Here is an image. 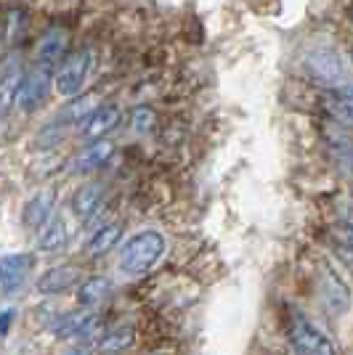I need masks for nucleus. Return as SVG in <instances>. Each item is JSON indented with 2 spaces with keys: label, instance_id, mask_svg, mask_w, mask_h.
I'll use <instances>...</instances> for the list:
<instances>
[{
  "label": "nucleus",
  "instance_id": "1",
  "mask_svg": "<svg viewBox=\"0 0 353 355\" xmlns=\"http://www.w3.org/2000/svg\"><path fill=\"white\" fill-rule=\"evenodd\" d=\"M162 254H165V239L160 231H141L122 244L117 268L125 276L138 279L160 263Z\"/></svg>",
  "mask_w": 353,
  "mask_h": 355
},
{
  "label": "nucleus",
  "instance_id": "2",
  "mask_svg": "<svg viewBox=\"0 0 353 355\" xmlns=\"http://www.w3.org/2000/svg\"><path fill=\"white\" fill-rule=\"evenodd\" d=\"M90 67H93V53L88 48L74 51L72 56H67L61 61L59 69L54 72V90L64 98L80 96V90L85 88V83H88Z\"/></svg>",
  "mask_w": 353,
  "mask_h": 355
},
{
  "label": "nucleus",
  "instance_id": "3",
  "mask_svg": "<svg viewBox=\"0 0 353 355\" xmlns=\"http://www.w3.org/2000/svg\"><path fill=\"white\" fill-rule=\"evenodd\" d=\"M290 340L297 355H338L332 340L300 313H295L290 321Z\"/></svg>",
  "mask_w": 353,
  "mask_h": 355
},
{
  "label": "nucleus",
  "instance_id": "4",
  "mask_svg": "<svg viewBox=\"0 0 353 355\" xmlns=\"http://www.w3.org/2000/svg\"><path fill=\"white\" fill-rule=\"evenodd\" d=\"M51 88H54V69L35 61V67H32L30 72H24V77H22L19 96H16V106H19L22 112H35V109H40V106L48 101Z\"/></svg>",
  "mask_w": 353,
  "mask_h": 355
},
{
  "label": "nucleus",
  "instance_id": "5",
  "mask_svg": "<svg viewBox=\"0 0 353 355\" xmlns=\"http://www.w3.org/2000/svg\"><path fill=\"white\" fill-rule=\"evenodd\" d=\"M35 268V254L19 252V254H3L0 257V292L3 295H16Z\"/></svg>",
  "mask_w": 353,
  "mask_h": 355
},
{
  "label": "nucleus",
  "instance_id": "6",
  "mask_svg": "<svg viewBox=\"0 0 353 355\" xmlns=\"http://www.w3.org/2000/svg\"><path fill=\"white\" fill-rule=\"evenodd\" d=\"M83 282V270L77 266H56V268H48L43 276L38 279V292L40 295H64L69 292L74 284Z\"/></svg>",
  "mask_w": 353,
  "mask_h": 355
},
{
  "label": "nucleus",
  "instance_id": "7",
  "mask_svg": "<svg viewBox=\"0 0 353 355\" xmlns=\"http://www.w3.org/2000/svg\"><path fill=\"white\" fill-rule=\"evenodd\" d=\"M67 53H69V32L59 30V27L45 32L43 37H40V43H38V51H35L38 64L51 67V69L67 59Z\"/></svg>",
  "mask_w": 353,
  "mask_h": 355
},
{
  "label": "nucleus",
  "instance_id": "8",
  "mask_svg": "<svg viewBox=\"0 0 353 355\" xmlns=\"http://www.w3.org/2000/svg\"><path fill=\"white\" fill-rule=\"evenodd\" d=\"M96 326V315L90 311H72L64 313L56 324L51 326V334L56 340H80V337H88Z\"/></svg>",
  "mask_w": 353,
  "mask_h": 355
},
{
  "label": "nucleus",
  "instance_id": "9",
  "mask_svg": "<svg viewBox=\"0 0 353 355\" xmlns=\"http://www.w3.org/2000/svg\"><path fill=\"white\" fill-rule=\"evenodd\" d=\"M22 77H24V69H22L19 59H8L6 67L0 69V119H6L16 109Z\"/></svg>",
  "mask_w": 353,
  "mask_h": 355
},
{
  "label": "nucleus",
  "instance_id": "10",
  "mask_svg": "<svg viewBox=\"0 0 353 355\" xmlns=\"http://www.w3.org/2000/svg\"><path fill=\"white\" fill-rule=\"evenodd\" d=\"M54 205H56V193L54 191L35 193L30 202L24 205V209H22V223H24V228H30V231L38 234L45 223H48V218L56 212Z\"/></svg>",
  "mask_w": 353,
  "mask_h": 355
},
{
  "label": "nucleus",
  "instance_id": "11",
  "mask_svg": "<svg viewBox=\"0 0 353 355\" xmlns=\"http://www.w3.org/2000/svg\"><path fill=\"white\" fill-rule=\"evenodd\" d=\"M67 239H69V234H67V220L61 218L59 212H54L48 218V223L38 231V250L43 252V254H56V252H61L67 247Z\"/></svg>",
  "mask_w": 353,
  "mask_h": 355
},
{
  "label": "nucleus",
  "instance_id": "12",
  "mask_svg": "<svg viewBox=\"0 0 353 355\" xmlns=\"http://www.w3.org/2000/svg\"><path fill=\"white\" fill-rule=\"evenodd\" d=\"M120 122V109L117 106H99L85 122H83V138L88 141H99L109 130H115Z\"/></svg>",
  "mask_w": 353,
  "mask_h": 355
},
{
  "label": "nucleus",
  "instance_id": "13",
  "mask_svg": "<svg viewBox=\"0 0 353 355\" xmlns=\"http://www.w3.org/2000/svg\"><path fill=\"white\" fill-rule=\"evenodd\" d=\"M104 205V189L101 186H80L72 193V212L80 223H88Z\"/></svg>",
  "mask_w": 353,
  "mask_h": 355
},
{
  "label": "nucleus",
  "instance_id": "14",
  "mask_svg": "<svg viewBox=\"0 0 353 355\" xmlns=\"http://www.w3.org/2000/svg\"><path fill=\"white\" fill-rule=\"evenodd\" d=\"M120 239H122V223H106V225L96 228L90 234L85 252H88L90 257H101V254H106V252H112L117 247Z\"/></svg>",
  "mask_w": 353,
  "mask_h": 355
},
{
  "label": "nucleus",
  "instance_id": "15",
  "mask_svg": "<svg viewBox=\"0 0 353 355\" xmlns=\"http://www.w3.org/2000/svg\"><path fill=\"white\" fill-rule=\"evenodd\" d=\"M309 69L319 83H327V85L338 83L340 72H343L338 53H332V51H316V53L309 59Z\"/></svg>",
  "mask_w": 353,
  "mask_h": 355
},
{
  "label": "nucleus",
  "instance_id": "16",
  "mask_svg": "<svg viewBox=\"0 0 353 355\" xmlns=\"http://www.w3.org/2000/svg\"><path fill=\"white\" fill-rule=\"evenodd\" d=\"M112 151H115V146L106 141V138H99V141H90V146L77 157V162H74V167H77V173H93V170H99L109 157H112Z\"/></svg>",
  "mask_w": 353,
  "mask_h": 355
},
{
  "label": "nucleus",
  "instance_id": "17",
  "mask_svg": "<svg viewBox=\"0 0 353 355\" xmlns=\"http://www.w3.org/2000/svg\"><path fill=\"white\" fill-rule=\"evenodd\" d=\"M136 340V329L133 326H115L99 340V355H120L128 347H133Z\"/></svg>",
  "mask_w": 353,
  "mask_h": 355
},
{
  "label": "nucleus",
  "instance_id": "18",
  "mask_svg": "<svg viewBox=\"0 0 353 355\" xmlns=\"http://www.w3.org/2000/svg\"><path fill=\"white\" fill-rule=\"evenodd\" d=\"M109 289H112V284H109V279H104V276L85 279V282H80V289H77V305L90 311L93 305H99V302L106 300Z\"/></svg>",
  "mask_w": 353,
  "mask_h": 355
},
{
  "label": "nucleus",
  "instance_id": "19",
  "mask_svg": "<svg viewBox=\"0 0 353 355\" xmlns=\"http://www.w3.org/2000/svg\"><path fill=\"white\" fill-rule=\"evenodd\" d=\"M327 109H329V114L335 117V122H343V125H348L351 122V93L348 88H335L329 90V96H327Z\"/></svg>",
  "mask_w": 353,
  "mask_h": 355
},
{
  "label": "nucleus",
  "instance_id": "20",
  "mask_svg": "<svg viewBox=\"0 0 353 355\" xmlns=\"http://www.w3.org/2000/svg\"><path fill=\"white\" fill-rule=\"evenodd\" d=\"M96 104H99V96H96V93H85V96L74 98L72 104L64 109V117L69 119L72 125H77V122L83 125V122H85V119H88L90 114H93V112L99 109Z\"/></svg>",
  "mask_w": 353,
  "mask_h": 355
},
{
  "label": "nucleus",
  "instance_id": "21",
  "mask_svg": "<svg viewBox=\"0 0 353 355\" xmlns=\"http://www.w3.org/2000/svg\"><path fill=\"white\" fill-rule=\"evenodd\" d=\"M131 125L138 133H144V130H149V128L154 125V112H151L149 106H136V109H133Z\"/></svg>",
  "mask_w": 353,
  "mask_h": 355
},
{
  "label": "nucleus",
  "instance_id": "22",
  "mask_svg": "<svg viewBox=\"0 0 353 355\" xmlns=\"http://www.w3.org/2000/svg\"><path fill=\"white\" fill-rule=\"evenodd\" d=\"M16 313L14 311H3L0 313V334H6L8 331V324H11V318H14Z\"/></svg>",
  "mask_w": 353,
  "mask_h": 355
},
{
  "label": "nucleus",
  "instance_id": "23",
  "mask_svg": "<svg viewBox=\"0 0 353 355\" xmlns=\"http://www.w3.org/2000/svg\"><path fill=\"white\" fill-rule=\"evenodd\" d=\"M64 355H90L88 347H72V350H67Z\"/></svg>",
  "mask_w": 353,
  "mask_h": 355
}]
</instances>
